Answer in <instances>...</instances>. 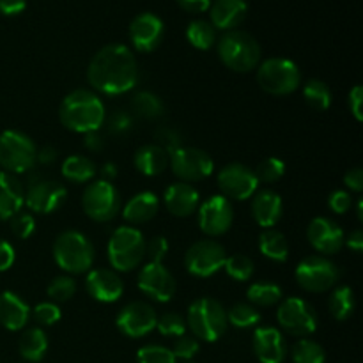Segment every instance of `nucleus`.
Instances as JSON below:
<instances>
[{"label": "nucleus", "instance_id": "nucleus-1", "mask_svg": "<svg viewBox=\"0 0 363 363\" xmlns=\"http://www.w3.org/2000/svg\"><path fill=\"white\" fill-rule=\"evenodd\" d=\"M87 80L99 94L121 96L130 92L138 80L133 52L119 43L103 46L89 62Z\"/></svg>", "mask_w": 363, "mask_h": 363}, {"label": "nucleus", "instance_id": "nucleus-2", "mask_svg": "<svg viewBox=\"0 0 363 363\" xmlns=\"http://www.w3.org/2000/svg\"><path fill=\"white\" fill-rule=\"evenodd\" d=\"M106 110L101 98L87 89H77L62 99L59 119L64 128L73 133H92L99 131L105 123Z\"/></svg>", "mask_w": 363, "mask_h": 363}, {"label": "nucleus", "instance_id": "nucleus-3", "mask_svg": "<svg viewBox=\"0 0 363 363\" xmlns=\"http://www.w3.org/2000/svg\"><path fill=\"white\" fill-rule=\"evenodd\" d=\"M96 252L91 240L80 230H64L53 241V259L57 266L71 275L91 272Z\"/></svg>", "mask_w": 363, "mask_h": 363}, {"label": "nucleus", "instance_id": "nucleus-4", "mask_svg": "<svg viewBox=\"0 0 363 363\" xmlns=\"http://www.w3.org/2000/svg\"><path fill=\"white\" fill-rule=\"evenodd\" d=\"M145 238L131 225L117 227L108 240L106 257L116 272H133L145 257Z\"/></svg>", "mask_w": 363, "mask_h": 363}, {"label": "nucleus", "instance_id": "nucleus-5", "mask_svg": "<svg viewBox=\"0 0 363 363\" xmlns=\"http://www.w3.org/2000/svg\"><path fill=\"white\" fill-rule=\"evenodd\" d=\"M227 311L213 298H199L188 307L186 328L197 340L216 342L227 332Z\"/></svg>", "mask_w": 363, "mask_h": 363}, {"label": "nucleus", "instance_id": "nucleus-6", "mask_svg": "<svg viewBox=\"0 0 363 363\" xmlns=\"http://www.w3.org/2000/svg\"><path fill=\"white\" fill-rule=\"evenodd\" d=\"M218 57L229 69L248 73L261 64V46L248 32L229 30L218 41Z\"/></svg>", "mask_w": 363, "mask_h": 363}, {"label": "nucleus", "instance_id": "nucleus-7", "mask_svg": "<svg viewBox=\"0 0 363 363\" xmlns=\"http://www.w3.org/2000/svg\"><path fill=\"white\" fill-rule=\"evenodd\" d=\"M257 84L268 94L287 96L300 87V67L286 57L266 59L257 66Z\"/></svg>", "mask_w": 363, "mask_h": 363}, {"label": "nucleus", "instance_id": "nucleus-8", "mask_svg": "<svg viewBox=\"0 0 363 363\" xmlns=\"http://www.w3.org/2000/svg\"><path fill=\"white\" fill-rule=\"evenodd\" d=\"M38 147L28 135L6 130L0 135V167L7 174H23L35 165Z\"/></svg>", "mask_w": 363, "mask_h": 363}, {"label": "nucleus", "instance_id": "nucleus-9", "mask_svg": "<svg viewBox=\"0 0 363 363\" xmlns=\"http://www.w3.org/2000/svg\"><path fill=\"white\" fill-rule=\"evenodd\" d=\"M82 208L85 215L98 223H106L116 218L121 211L119 190L108 181L89 183L82 195Z\"/></svg>", "mask_w": 363, "mask_h": 363}, {"label": "nucleus", "instance_id": "nucleus-10", "mask_svg": "<svg viewBox=\"0 0 363 363\" xmlns=\"http://www.w3.org/2000/svg\"><path fill=\"white\" fill-rule=\"evenodd\" d=\"M294 277L307 293H326L339 280V268L325 255H308L296 266Z\"/></svg>", "mask_w": 363, "mask_h": 363}, {"label": "nucleus", "instance_id": "nucleus-11", "mask_svg": "<svg viewBox=\"0 0 363 363\" xmlns=\"http://www.w3.org/2000/svg\"><path fill=\"white\" fill-rule=\"evenodd\" d=\"M277 321L289 335L307 339L318 330V312L301 298H286L279 303Z\"/></svg>", "mask_w": 363, "mask_h": 363}, {"label": "nucleus", "instance_id": "nucleus-12", "mask_svg": "<svg viewBox=\"0 0 363 363\" xmlns=\"http://www.w3.org/2000/svg\"><path fill=\"white\" fill-rule=\"evenodd\" d=\"M169 165L174 176L183 183H197L211 176L215 170V162L208 152L186 145H181L179 149L170 152Z\"/></svg>", "mask_w": 363, "mask_h": 363}, {"label": "nucleus", "instance_id": "nucleus-13", "mask_svg": "<svg viewBox=\"0 0 363 363\" xmlns=\"http://www.w3.org/2000/svg\"><path fill=\"white\" fill-rule=\"evenodd\" d=\"M67 199V190L60 181L46 179V177H32L28 179L23 204L38 215H50L64 206Z\"/></svg>", "mask_w": 363, "mask_h": 363}, {"label": "nucleus", "instance_id": "nucleus-14", "mask_svg": "<svg viewBox=\"0 0 363 363\" xmlns=\"http://www.w3.org/2000/svg\"><path fill=\"white\" fill-rule=\"evenodd\" d=\"M225 248L215 240L195 241L184 254V268L190 275L208 279L218 273L225 264Z\"/></svg>", "mask_w": 363, "mask_h": 363}, {"label": "nucleus", "instance_id": "nucleus-15", "mask_svg": "<svg viewBox=\"0 0 363 363\" xmlns=\"http://www.w3.org/2000/svg\"><path fill=\"white\" fill-rule=\"evenodd\" d=\"M197 222L206 236H223L233 227L234 222L233 202L223 195H211L197 209Z\"/></svg>", "mask_w": 363, "mask_h": 363}, {"label": "nucleus", "instance_id": "nucleus-16", "mask_svg": "<svg viewBox=\"0 0 363 363\" xmlns=\"http://www.w3.org/2000/svg\"><path fill=\"white\" fill-rule=\"evenodd\" d=\"M218 188L229 201H248L259 188V181L250 167L243 163H229L218 174Z\"/></svg>", "mask_w": 363, "mask_h": 363}, {"label": "nucleus", "instance_id": "nucleus-17", "mask_svg": "<svg viewBox=\"0 0 363 363\" xmlns=\"http://www.w3.org/2000/svg\"><path fill=\"white\" fill-rule=\"evenodd\" d=\"M156 319L158 314L151 305L144 301H131L119 311L116 326L123 335L130 339H142L156 328Z\"/></svg>", "mask_w": 363, "mask_h": 363}, {"label": "nucleus", "instance_id": "nucleus-18", "mask_svg": "<svg viewBox=\"0 0 363 363\" xmlns=\"http://www.w3.org/2000/svg\"><path fill=\"white\" fill-rule=\"evenodd\" d=\"M137 286L140 293H144L145 296L151 298L152 301H158V303H167V301L172 300L177 289L172 273L163 264H156V262H147L144 268H140L137 277Z\"/></svg>", "mask_w": 363, "mask_h": 363}, {"label": "nucleus", "instance_id": "nucleus-19", "mask_svg": "<svg viewBox=\"0 0 363 363\" xmlns=\"http://www.w3.org/2000/svg\"><path fill=\"white\" fill-rule=\"evenodd\" d=\"M307 240L311 247L321 255L339 254L346 245V236L339 223L326 216H318L308 223Z\"/></svg>", "mask_w": 363, "mask_h": 363}, {"label": "nucleus", "instance_id": "nucleus-20", "mask_svg": "<svg viewBox=\"0 0 363 363\" xmlns=\"http://www.w3.org/2000/svg\"><path fill=\"white\" fill-rule=\"evenodd\" d=\"M163 34H165V27H163L162 18L152 13L138 14L130 25L131 45L137 52L142 53L155 52L162 45Z\"/></svg>", "mask_w": 363, "mask_h": 363}, {"label": "nucleus", "instance_id": "nucleus-21", "mask_svg": "<svg viewBox=\"0 0 363 363\" xmlns=\"http://www.w3.org/2000/svg\"><path fill=\"white\" fill-rule=\"evenodd\" d=\"M85 291L99 303H116L124 293V284L113 269H91L85 279Z\"/></svg>", "mask_w": 363, "mask_h": 363}, {"label": "nucleus", "instance_id": "nucleus-22", "mask_svg": "<svg viewBox=\"0 0 363 363\" xmlns=\"http://www.w3.org/2000/svg\"><path fill=\"white\" fill-rule=\"evenodd\" d=\"M252 347L261 363H282L287 357V344L282 332L273 326H259L252 337Z\"/></svg>", "mask_w": 363, "mask_h": 363}, {"label": "nucleus", "instance_id": "nucleus-23", "mask_svg": "<svg viewBox=\"0 0 363 363\" xmlns=\"http://www.w3.org/2000/svg\"><path fill=\"white\" fill-rule=\"evenodd\" d=\"M163 204H165L167 211L170 215L177 216V218H186V216H191L199 209L201 194H199L194 184L177 181V183H172L165 190Z\"/></svg>", "mask_w": 363, "mask_h": 363}, {"label": "nucleus", "instance_id": "nucleus-24", "mask_svg": "<svg viewBox=\"0 0 363 363\" xmlns=\"http://www.w3.org/2000/svg\"><path fill=\"white\" fill-rule=\"evenodd\" d=\"M284 202L277 191L261 190L255 191L252 197V216L262 229H273L282 218Z\"/></svg>", "mask_w": 363, "mask_h": 363}, {"label": "nucleus", "instance_id": "nucleus-25", "mask_svg": "<svg viewBox=\"0 0 363 363\" xmlns=\"http://www.w3.org/2000/svg\"><path fill=\"white\" fill-rule=\"evenodd\" d=\"M30 319V307L13 291L0 294V325L9 332H20Z\"/></svg>", "mask_w": 363, "mask_h": 363}, {"label": "nucleus", "instance_id": "nucleus-26", "mask_svg": "<svg viewBox=\"0 0 363 363\" xmlns=\"http://www.w3.org/2000/svg\"><path fill=\"white\" fill-rule=\"evenodd\" d=\"M211 25L220 30H236L238 25L247 16L245 0H216L209 11Z\"/></svg>", "mask_w": 363, "mask_h": 363}, {"label": "nucleus", "instance_id": "nucleus-27", "mask_svg": "<svg viewBox=\"0 0 363 363\" xmlns=\"http://www.w3.org/2000/svg\"><path fill=\"white\" fill-rule=\"evenodd\" d=\"M23 199L25 191L20 179L13 174L0 172V222H6L21 211Z\"/></svg>", "mask_w": 363, "mask_h": 363}, {"label": "nucleus", "instance_id": "nucleus-28", "mask_svg": "<svg viewBox=\"0 0 363 363\" xmlns=\"http://www.w3.org/2000/svg\"><path fill=\"white\" fill-rule=\"evenodd\" d=\"M160 199L152 191H140L133 195L123 208V218L131 225H140L158 215Z\"/></svg>", "mask_w": 363, "mask_h": 363}, {"label": "nucleus", "instance_id": "nucleus-29", "mask_svg": "<svg viewBox=\"0 0 363 363\" xmlns=\"http://www.w3.org/2000/svg\"><path fill=\"white\" fill-rule=\"evenodd\" d=\"M133 165L142 176H160L169 167V152L156 144H145L137 149L133 156Z\"/></svg>", "mask_w": 363, "mask_h": 363}, {"label": "nucleus", "instance_id": "nucleus-30", "mask_svg": "<svg viewBox=\"0 0 363 363\" xmlns=\"http://www.w3.org/2000/svg\"><path fill=\"white\" fill-rule=\"evenodd\" d=\"M18 350L23 360L39 363L46 357L48 351V335L41 328H28L21 333Z\"/></svg>", "mask_w": 363, "mask_h": 363}, {"label": "nucleus", "instance_id": "nucleus-31", "mask_svg": "<svg viewBox=\"0 0 363 363\" xmlns=\"http://www.w3.org/2000/svg\"><path fill=\"white\" fill-rule=\"evenodd\" d=\"M60 174L66 181L73 184H84L94 179L96 163L89 156L71 155L64 160Z\"/></svg>", "mask_w": 363, "mask_h": 363}, {"label": "nucleus", "instance_id": "nucleus-32", "mask_svg": "<svg viewBox=\"0 0 363 363\" xmlns=\"http://www.w3.org/2000/svg\"><path fill=\"white\" fill-rule=\"evenodd\" d=\"M259 250L273 262H286L289 259V243L280 230L264 229L259 236Z\"/></svg>", "mask_w": 363, "mask_h": 363}, {"label": "nucleus", "instance_id": "nucleus-33", "mask_svg": "<svg viewBox=\"0 0 363 363\" xmlns=\"http://www.w3.org/2000/svg\"><path fill=\"white\" fill-rule=\"evenodd\" d=\"M357 301H354V293L350 286H339L332 291L328 300L330 314L337 321H347L353 315Z\"/></svg>", "mask_w": 363, "mask_h": 363}, {"label": "nucleus", "instance_id": "nucleus-34", "mask_svg": "<svg viewBox=\"0 0 363 363\" xmlns=\"http://www.w3.org/2000/svg\"><path fill=\"white\" fill-rule=\"evenodd\" d=\"M131 108L138 117L147 121L160 119L165 112V105H163L162 98L155 92L140 91L131 98Z\"/></svg>", "mask_w": 363, "mask_h": 363}, {"label": "nucleus", "instance_id": "nucleus-35", "mask_svg": "<svg viewBox=\"0 0 363 363\" xmlns=\"http://www.w3.org/2000/svg\"><path fill=\"white\" fill-rule=\"evenodd\" d=\"M247 298L254 307H275L282 301V289L273 282H255L247 289Z\"/></svg>", "mask_w": 363, "mask_h": 363}, {"label": "nucleus", "instance_id": "nucleus-36", "mask_svg": "<svg viewBox=\"0 0 363 363\" xmlns=\"http://www.w3.org/2000/svg\"><path fill=\"white\" fill-rule=\"evenodd\" d=\"M303 98L315 112H326L332 106V91L328 84L318 78H312L303 85Z\"/></svg>", "mask_w": 363, "mask_h": 363}, {"label": "nucleus", "instance_id": "nucleus-37", "mask_svg": "<svg viewBox=\"0 0 363 363\" xmlns=\"http://www.w3.org/2000/svg\"><path fill=\"white\" fill-rule=\"evenodd\" d=\"M186 39L194 48L209 50L216 41V30L209 21L194 20L186 28Z\"/></svg>", "mask_w": 363, "mask_h": 363}, {"label": "nucleus", "instance_id": "nucleus-38", "mask_svg": "<svg viewBox=\"0 0 363 363\" xmlns=\"http://www.w3.org/2000/svg\"><path fill=\"white\" fill-rule=\"evenodd\" d=\"M259 321H261V312L250 303H236L227 312V323L233 325L234 328H254L259 325Z\"/></svg>", "mask_w": 363, "mask_h": 363}, {"label": "nucleus", "instance_id": "nucleus-39", "mask_svg": "<svg viewBox=\"0 0 363 363\" xmlns=\"http://www.w3.org/2000/svg\"><path fill=\"white\" fill-rule=\"evenodd\" d=\"M293 363H326V353L315 340L300 339L293 346Z\"/></svg>", "mask_w": 363, "mask_h": 363}, {"label": "nucleus", "instance_id": "nucleus-40", "mask_svg": "<svg viewBox=\"0 0 363 363\" xmlns=\"http://www.w3.org/2000/svg\"><path fill=\"white\" fill-rule=\"evenodd\" d=\"M77 280H74L73 277L60 275L55 277V279L48 284L46 294H48L50 300H52L53 303H66V301H69L71 298L77 294Z\"/></svg>", "mask_w": 363, "mask_h": 363}, {"label": "nucleus", "instance_id": "nucleus-41", "mask_svg": "<svg viewBox=\"0 0 363 363\" xmlns=\"http://www.w3.org/2000/svg\"><path fill=\"white\" fill-rule=\"evenodd\" d=\"M223 269H225V273L233 280L247 282V280H250V277L254 275V261L245 254H234L225 259Z\"/></svg>", "mask_w": 363, "mask_h": 363}, {"label": "nucleus", "instance_id": "nucleus-42", "mask_svg": "<svg viewBox=\"0 0 363 363\" xmlns=\"http://www.w3.org/2000/svg\"><path fill=\"white\" fill-rule=\"evenodd\" d=\"M156 330L165 337H177L186 333V319L179 315L177 312H165V314L158 315L156 319Z\"/></svg>", "mask_w": 363, "mask_h": 363}, {"label": "nucleus", "instance_id": "nucleus-43", "mask_svg": "<svg viewBox=\"0 0 363 363\" xmlns=\"http://www.w3.org/2000/svg\"><path fill=\"white\" fill-rule=\"evenodd\" d=\"M254 172L259 183H277L286 174V163L282 160L275 158V156H269V158L262 160L259 163Z\"/></svg>", "mask_w": 363, "mask_h": 363}, {"label": "nucleus", "instance_id": "nucleus-44", "mask_svg": "<svg viewBox=\"0 0 363 363\" xmlns=\"http://www.w3.org/2000/svg\"><path fill=\"white\" fill-rule=\"evenodd\" d=\"M103 126H106V131L113 137H121V135H126L128 131L133 128V117L131 113H128L126 110H113V112L106 113L105 123Z\"/></svg>", "mask_w": 363, "mask_h": 363}, {"label": "nucleus", "instance_id": "nucleus-45", "mask_svg": "<svg viewBox=\"0 0 363 363\" xmlns=\"http://www.w3.org/2000/svg\"><path fill=\"white\" fill-rule=\"evenodd\" d=\"M137 362L138 363H176V357L172 351L165 346H158V344H147L142 346L137 351Z\"/></svg>", "mask_w": 363, "mask_h": 363}, {"label": "nucleus", "instance_id": "nucleus-46", "mask_svg": "<svg viewBox=\"0 0 363 363\" xmlns=\"http://www.w3.org/2000/svg\"><path fill=\"white\" fill-rule=\"evenodd\" d=\"M30 314L34 315L35 323L43 326H53L60 321L62 318V312H60L59 305L53 303V301H41V303L35 305L30 311Z\"/></svg>", "mask_w": 363, "mask_h": 363}, {"label": "nucleus", "instance_id": "nucleus-47", "mask_svg": "<svg viewBox=\"0 0 363 363\" xmlns=\"http://www.w3.org/2000/svg\"><path fill=\"white\" fill-rule=\"evenodd\" d=\"M183 135L176 130V128L170 126H160L155 131V144L160 145L163 151H167L170 155L172 151L179 149L183 145Z\"/></svg>", "mask_w": 363, "mask_h": 363}, {"label": "nucleus", "instance_id": "nucleus-48", "mask_svg": "<svg viewBox=\"0 0 363 363\" xmlns=\"http://www.w3.org/2000/svg\"><path fill=\"white\" fill-rule=\"evenodd\" d=\"M199 350H201V344H199V340L195 339L194 335H181L177 337L176 340H174V347L170 351L174 353V357H176V360L179 358V360H184V362H190L194 360L195 354L199 353Z\"/></svg>", "mask_w": 363, "mask_h": 363}, {"label": "nucleus", "instance_id": "nucleus-49", "mask_svg": "<svg viewBox=\"0 0 363 363\" xmlns=\"http://www.w3.org/2000/svg\"><path fill=\"white\" fill-rule=\"evenodd\" d=\"M11 230L20 240H28L35 230V220L30 213L18 211L16 215L11 216Z\"/></svg>", "mask_w": 363, "mask_h": 363}, {"label": "nucleus", "instance_id": "nucleus-50", "mask_svg": "<svg viewBox=\"0 0 363 363\" xmlns=\"http://www.w3.org/2000/svg\"><path fill=\"white\" fill-rule=\"evenodd\" d=\"M167 254H169V241H167V238L156 236L149 243H145V255L149 257V262L162 264Z\"/></svg>", "mask_w": 363, "mask_h": 363}, {"label": "nucleus", "instance_id": "nucleus-51", "mask_svg": "<svg viewBox=\"0 0 363 363\" xmlns=\"http://www.w3.org/2000/svg\"><path fill=\"white\" fill-rule=\"evenodd\" d=\"M353 206V199H351L350 191L346 190H335L330 194L328 197V208L332 209L335 215H344Z\"/></svg>", "mask_w": 363, "mask_h": 363}, {"label": "nucleus", "instance_id": "nucleus-52", "mask_svg": "<svg viewBox=\"0 0 363 363\" xmlns=\"http://www.w3.org/2000/svg\"><path fill=\"white\" fill-rule=\"evenodd\" d=\"M347 105H350V112L353 113L354 119L358 123L363 121V113H362V105H363V89L362 85H354L353 89L350 91V96H347Z\"/></svg>", "mask_w": 363, "mask_h": 363}, {"label": "nucleus", "instance_id": "nucleus-53", "mask_svg": "<svg viewBox=\"0 0 363 363\" xmlns=\"http://www.w3.org/2000/svg\"><path fill=\"white\" fill-rule=\"evenodd\" d=\"M14 259H16V252L13 245L6 240H0V273L7 272L14 264Z\"/></svg>", "mask_w": 363, "mask_h": 363}, {"label": "nucleus", "instance_id": "nucleus-54", "mask_svg": "<svg viewBox=\"0 0 363 363\" xmlns=\"http://www.w3.org/2000/svg\"><path fill=\"white\" fill-rule=\"evenodd\" d=\"M344 184H346L351 191L360 194L363 190V170L360 167H354L350 172H346V176H344Z\"/></svg>", "mask_w": 363, "mask_h": 363}, {"label": "nucleus", "instance_id": "nucleus-55", "mask_svg": "<svg viewBox=\"0 0 363 363\" xmlns=\"http://www.w3.org/2000/svg\"><path fill=\"white\" fill-rule=\"evenodd\" d=\"M27 7V0H0V13L4 16H16L23 13Z\"/></svg>", "mask_w": 363, "mask_h": 363}, {"label": "nucleus", "instance_id": "nucleus-56", "mask_svg": "<svg viewBox=\"0 0 363 363\" xmlns=\"http://www.w3.org/2000/svg\"><path fill=\"white\" fill-rule=\"evenodd\" d=\"M84 145L91 152H99L105 147V140H103V137L99 135V131H92V133L84 135Z\"/></svg>", "mask_w": 363, "mask_h": 363}, {"label": "nucleus", "instance_id": "nucleus-57", "mask_svg": "<svg viewBox=\"0 0 363 363\" xmlns=\"http://www.w3.org/2000/svg\"><path fill=\"white\" fill-rule=\"evenodd\" d=\"M177 2H179V6L183 7L184 11H188V13H204V11L211 6L209 0H177Z\"/></svg>", "mask_w": 363, "mask_h": 363}, {"label": "nucleus", "instance_id": "nucleus-58", "mask_svg": "<svg viewBox=\"0 0 363 363\" xmlns=\"http://www.w3.org/2000/svg\"><path fill=\"white\" fill-rule=\"evenodd\" d=\"M57 160V149L52 147V145H45L38 151V156H35V162L43 163V165H50Z\"/></svg>", "mask_w": 363, "mask_h": 363}, {"label": "nucleus", "instance_id": "nucleus-59", "mask_svg": "<svg viewBox=\"0 0 363 363\" xmlns=\"http://www.w3.org/2000/svg\"><path fill=\"white\" fill-rule=\"evenodd\" d=\"M346 245L351 248L353 252H357V254H360L363 250V233L360 229L353 230V233L350 234V238L346 240Z\"/></svg>", "mask_w": 363, "mask_h": 363}, {"label": "nucleus", "instance_id": "nucleus-60", "mask_svg": "<svg viewBox=\"0 0 363 363\" xmlns=\"http://www.w3.org/2000/svg\"><path fill=\"white\" fill-rule=\"evenodd\" d=\"M117 167L116 163H105L101 169V176H103V181H108V183H112L113 179L117 177Z\"/></svg>", "mask_w": 363, "mask_h": 363}, {"label": "nucleus", "instance_id": "nucleus-61", "mask_svg": "<svg viewBox=\"0 0 363 363\" xmlns=\"http://www.w3.org/2000/svg\"><path fill=\"white\" fill-rule=\"evenodd\" d=\"M357 215H358V220H363V199H358V204H357Z\"/></svg>", "mask_w": 363, "mask_h": 363}, {"label": "nucleus", "instance_id": "nucleus-62", "mask_svg": "<svg viewBox=\"0 0 363 363\" xmlns=\"http://www.w3.org/2000/svg\"><path fill=\"white\" fill-rule=\"evenodd\" d=\"M184 363H195V362H191V360H190V362H184Z\"/></svg>", "mask_w": 363, "mask_h": 363}]
</instances>
